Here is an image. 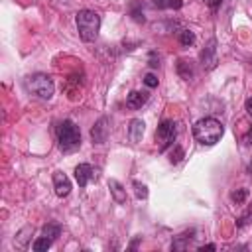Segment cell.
I'll list each match as a JSON object with an SVG mask.
<instances>
[{"instance_id":"6da1fadb","label":"cell","mask_w":252,"mask_h":252,"mask_svg":"<svg viewBox=\"0 0 252 252\" xmlns=\"http://www.w3.org/2000/svg\"><path fill=\"white\" fill-rule=\"evenodd\" d=\"M222 132H224L222 124L217 118H211V116L197 120L195 126H193V136L203 146H215L222 138Z\"/></svg>"},{"instance_id":"7a4b0ae2","label":"cell","mask_w":252,"mask_h":252,"mask_svg":"<svg viewBox=\"0 0 252 252\" xmlns=\"http://www.w3.org/2000/svg\"><path fill=\"white\" fill-rule=\"evenodd\" d=\"M75 24L79 30V37L83 41H94L100 30V16L94 10H81L75 16Z\"/></svg>"},{"instance_id":"3957f363","label":"cell","mask_w":252,"mask_h":252,"mask_svg":"<svg viewBox=\"0 0 252 252\" xmlns=\"http://www.w3.org/2000/svg\"><path fill=\"white\" fill-rule=\"evenodd\" d=\"M57 142L63 152H73L81 146V132L73 120H63L57 126Z\"/></svg>"},{"instance_id":"277c9868","label":"cell","mask_w":252,"mask_h":252,"mask_svg":"<svg viewBox=\"0 0 252 252\" xmlns=\"http://www.w3.org/2000/svg\"><path fill=\"white\" fill-rule=\"evenodd\" d=\"M26 89L39 96V98H51L53 96V91H55V85H53V79L49 75H43V73H35V75H30L26 79Z\"/></svg>"},{"instance_id":"5b68a950","label":"cell","mask_w":252,"mask_h":252,"mask_svg":"<svg viewBox=\"0 0 252 252\" xmlns=\"http://www.w3.org/2000/svg\"><path fill=\"white\" fill-rule=\"evenodd\" d=\"M177 138V122L173 120H163L159 122L158 130H156V144H158V150L159 152H165L167 148L173 146Z\"/></svg>"},{"instance_id":"8992f818","label":"cell","mask_w":252,"mask_h":252,"mask_svg":"<svg viewBox=\"0 0 252 252\" xmlns=\"http://www.w3.org/2000/svg\"><path fill=\"white\" fill-rule=\"evenodd\" d=\"M199 61H201L203 69H207V71L217 67V63H219V59H217V39H209V43L199 53Z\"/></svg>"},{"instance_id":"52a82bcc","label":"cell","mask_w":252,"mask_h":252,"mask_svg":"<svg viewBox=\"0 0 252 252\" xmlns=\"http://www.w3.org/2000/svg\"><path fill=\"white\" fill-rule=\"evenodd\" d=\"M108 132H110L108 118L106 116H100L94 122V126L91 128V140H93V144H104L106 138H108Z\"/></svg>"},{"instance_id":"ba28073f","label":"cell","mask_w":252,"mask_h":252,"mask_svg":"<svg viewBox=\"0 0 252 252\" xmlns=\"http://www.w3.org/2000/svg\"><path fill=\"white\" fill-rule=\"evenodd\" d=\"M53 189H55V195L57 197H67L71 193V181L65 173L61 171H55L53 173Z\"/></svg>"},{"instance_id":"9c48e42d","label":"cell","mask_w":252,"mask_h":252,"mask_svg":"<svg viewBox=\"0 0 252 252\" xmlns=\"http://www.w3.org/2000/svg\"><path fill=\"white\" fill-rule=\"evenodd\" d=\"M93 177H94V169L91 163H79L75 167V179H77L79 187H85Z\"/></svg>"},{"instance_id":"30bf717a","label":"cell","mask_w":252,"mask_h":252,"mask_svg":"<svg viewBox=\"0 0 252 252\" xmlns=\"http://www.w3.org/2000/svg\"><path fill=\"white\" fill-rule=\"evenodd\" d=\"M146 102H148V93H142V91H132L126 96V106L132 108V110L142 108Z\"/></svg>"},{"instance_id":"8fae6325","label":"cell","mask_w":252,"mask_h":252,"mask_svg":"<svg viewBox=\"0 0 252 252\" xmlns=\"http://www.w3.org/2000/svg\"><path fill=\"white\" fill-rule=\"evenodd\" d=\"M144 120H140V118H132L130 120V126H128V138H130V142H134V144H138L140 140H142V136H144Z\"/></svg>"},{"instance_id":"7c38bea8","label":"cell","mask_w":252,"mask_h":252,"mask_svg":"<svg viewBox=\"0 0 252 252\" xmlns=\"http://www.w3.org/2000/svg\"><path fill=\"white\" fill-rule=\"evenodd\" d=\"M195 238V230L191 228V230H185V232H181V234H177L175 238H173V242H171V250H185L189 244H191V240Z\"/></svg>"},{"instance_id":"4fadbf2b","label":"cell","mask_w":252,"mask_h":252,"mask_svg":"<svg viewBox=\"0 0 252 252\" xmlns=\"http://www.w3.org/2000/svg\"><path fill=\"white\" fill-rule=\"evenodd\" d=\"M108 189H110V195H112V199H114L116 203H120V205L126 203V189L122 187L120 181L110 179V181H108Z\"/></svg>"},{"instance_id":"5bb4252c","label":"cell","mask_w":252,"mask_h":252,"mask_svg":"<svg viewBox=\"0 0 252 252\" xmlns=\"http://www.w3.org/2000/svg\"><path fill=\"white\" fill-rule=\"evenodd\" d=\"M30 234H33V228H32V226H24V228L14 236V246H16V248H26V246H28V240H30Z\"/></svg>"},{"instance_id":"9a60e30c","label":"cell","mask_w":252,"mask_h":252,"mask_svg":"<svg viewBox=\"0 0 252 252\" xmlns=\"http://www.w3.org/2000/svg\"><path fill=\"white\" fill-rule=\"evenodd\" d=\"M177 75L181 79H185V81L193 79V65L189 61H185V59H179L177 61Z\"/></svg>"},{"instance_id":"2e32d148","label":"cell","mask_w":252,"mask_h":252,"mask_svg":"<svg viewBox=\"0 0 252 252\" xmlns=\"http://www.w3.org/2000/svg\"><path fill=\"white\" fill-rule=\"evenodd\" d=\"M59 234H61V226H59V224L49 222V224H45V226L41 228V236H47L49 240H55Z\"/></svg>"},{"instance_id":"e0dca14e","label":"cell","mask_w":252,"mask_h":252,"mask_svg":"<svg viewBox=\"0 0 252 252\" xmlns=\"http://www.w3.org/2000/svg\"><path fill=\"white\" fill-rule=\"evenodd\" d=\"M248 224H252V203L248 205V209L238 217V220H236V226L238 228H244V226H248Z\"/></svg>"},{"instance_id":"ac0fdd59","label":"cell","mask_w":252,"mask_h":252,"mask_svg":"<svg viewBox=\"0 0 252 252\" xmlns=\"http://www.w3.org/2000/svg\"><path fill=\"white\" fill-rule=\"evenodd\" d=\"M179 41H181V45L189 47V45L195 43V33H193L191 30H181V32H179Z\"/></svg>"},{"instance_id":"d6986e66","label":"cell","mask_w":252,"mask_h":252,"mask_svg":"<svg viewBox=\"0 0 252 252\" xmlns=\"http://www.w3.org/2000/svg\"><path fill=\"white\" fill-rule=\"evenodd\" d=\"M51 242H53V240H49L47 236H39V238L32 244V248H33L35 252H43V250H47V248L51 246Z\"/></svg>"},{"instance_id":"ffe728a7","label":"cell","mask_w":252,"mask_h":252,"mask_svg":"<svg viewBox=\"0 0 252 252\" xmlns=\"http://www.w3.org/2000/svg\"><path fill=\"white\" fill-rule=\"evenodd\" d=\"M132 187H134V193L138 199H148V187L140 181H132Z\"/></svg>"},{"instance_id":"44dd1931","label":"cell","mask_w":252,"mask_h":252,"mask_svg":"<svg viewBox=\"0 0 252 252\" xmlns=\"http://www.w3.org/2000/svg\"><path fill=\"white\" fill-rule=\"evenodd\" d=\"M246 197H248V189H246V187H240V189H236V191L230 193V199H232L234 203H244Z\"/></svg>"},{"instance_id":"7402d4cb","label":"cell","mask_w":252,"mask_h":252,"mask_svg":"<svg viewBox=\"0 0 252 252\" xmlns=\"http://www.w3.org/2000/svg\"><path fill=\"white\" fill-rule=\"evenodd\" d=\"M181 158H183V150H181L179 146H175V148H173V152H171L169 161H171V163H179V161H181Z\"/></svg>"},{"instance_id":"603a6c76","label":"cell","mask_w":252,"mask_h":252,"mask_svg":"<svg viewBox=\"0 0 252 252\" xmlns=\"http://www.w3.org/2000/svg\"><path fill=\"white\" fill-rule=\"evenodd\" d=\"M144 83H146L150 89H154V87H158V77H156L154 73H148V75L144 77Z\"/></svg>"},{"instance_id":"cb8c5ba5","label":"cell","mask_w":252,"mask_h":252,"mask_svg":"<svg viewBox=\"0 0 252 252\" xmlns=\"http://www.w3.org/2000/svg\"><path fill=\"white\" fill-rule=\"evenodd\" d=\"M132 18L136 22H144V14L138 10V2H134V6H132Z\"/></svg>"},{"instance_id":"d4e9b609","label":"cell","mask_w":252,"mask_h":252,"mask_svg":"<svg viewBox=\"0 0 252 252\" xmlns=\"http://www.w3.org/2000/svg\"><path fill=\"white\" fill-rule=\"evenodd\" d=\"M183 6V0H169L167 2V8H173V10H179Z\"/></svg>"},{"instance_id":"484cf974","label":"cell","mask_w":252,"mask_h":252,"mask_svg":"<svg viewBox=\"0 0 252 252\" xmlns=\"http://www.w3.org/2000/svg\"><path fill=\"white\" fill-rule=\"evenodd\" d=\"M220 2H222V0H205V4H207L209 8H213V10H217V8L220 6Z\"/></svg>"},{"instance_id":"4316f807","label":"cell","mask_w":252,"mask_h":252,"mask_svg":"<svg viewBox=\"0 0 252 252\" xmlns=\"http://www.w3.org/2000/svg\"><path fill=\"white\" fill-rule=\"evenodd\" d=\"M244 108H246L248 116H252V96H248V98H246V102H244Z\"/></svg>"},{"instance_id":"83f0119b","label":"cell","mask_w":252,"mask_h":252,"mask_svg":"<svg viewBox=\"0 0 252 252\" xmlns=\"http://www.w3.org/2000/svg\"><path fill=\"white\" fill-rule=\"evenodd\" d=\"M167 2L169 0H154V6L156 8H167Z\"/></svg>"},{"instance_id":"f1b7e54d","label":"cell","mask_w":252,"mask_h":252,"mask_svg":"<svg viewBox=\"0 0 252 252\" xmlns=\"http://www.w3.org/2000/svg\"><path fill=\"white\" fill-rule=\"evenodd\" d=\"M150 65H152V67H158V65H159L158 59H156V53H150Z\"/></svg>"},{"instance_id":"f546056e","label":"cell","mask_w":252,"mask_h":252,"mask_svg":"<svg viewBox=\"0 0 252 252\" xmlns=\"http://www.w3.org/2000/svg\"><path fill=\"white\" fill-rule=\"evenodd\" d=\"M217 246L215 244H205V246H199V252H205V250H215Z\"/></svg>"},{"instance_id":"4dcf8cb0","label":"cell","mask_w":252,"mask_h":252,"mask_svg":"<svg viewBox=\"0 0 252 252\" xmlns=\"http://www.w3.org/2000/svg\"><path fill=\"white\" fill-rule=\"evenodd\" d=\"M244 140H246L248 144H252V128H250V130L246 132V136H244Z\"/></svg>"},{"instance_id":"1f68e13d","label":"cell","mask_w":252,"mask_h":252,"mask_svg":"<svg viewBox=\"0 0 252 252\" xmlns=\"http://www.w3.org/2000/svg\"><path fill=\"white\" fill-rule=\"evenodd\" d=\"M248 173H250V175H252V161H250V163H248Z\"/></svg>"}]
</instances>
